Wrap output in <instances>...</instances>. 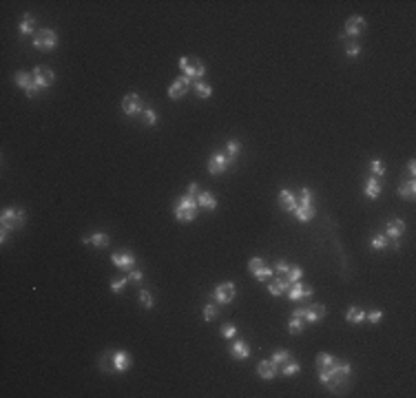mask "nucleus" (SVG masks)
Masks as SVG:
<instances>
[{
  "label": "nucleus",
  "mask_w": 416,
  "mask_h": 398,
  "mask_svg": "<svg viewBox=\"0 0 416 398\" xmlns=\"http://www.w3.org/2000/svg\"><path fill=\"white\" fill-rule=\"evenodd\" d=\"M33 27H35L33 16H31V13H25L22 20H20V25H18V31H20L22 35H31V33H33Z\"/></svg>",
  "instance_id": "29"
},
{
  "label": "nucleus",
  "mask_w": 416,
  "mask_h": 398,
  "mask_svg": "<svg viewBox=\"0 0 416 398\" xmlns=\"http://www.w3.org/2000/svg\"><path fill=\"white\" fill-rule=\"evenodd\" d=\"M292 314L301 316L305 323H319L323 316H326V305L323 303H310V305H303V308H297Z\"/></svg>",
  "instance_id": "4"
},
{
  "label": "nucleus",
  "mask_w": 416,
  "mask_h": 398,
  "mask_svg": "<svg viewBox=\"0 0 416 398\" xmlns=\"http://www.w3.org/2000/svg\"><path fill=\"white\" fill-rule=\"evenodd\" d=\"M195 199H197V206L204 208V210H215V208H217V199H215V195H212L210 190H202Z\"/></svg>",
  "instance_id": "21"
},
{
  "label": "nucleus",
  "mask_w": 416,
  "mask_h": 398,
  "mask_svg": "<svg viewBox=\"0 0 416 398\" xmlns=\"http://www.w3.org/2000/svg\"><path fill=\"white\" fill-rule=\"evenodd\" d=\"M264 265L266 263H264V259H261V256H252V259L248 261V270H250V274H255L257 270H261Z\"/></svg>",
  "instance_id": "43"
},
{
  "label": "nucleus",
  "mask_w": 416,
  "mask_h": 398,
  "mask_svg": "<svg viewBox=\"0 0 416 398\" xmlns=\"http://www.w3.org/2000/svg\"><path fill=\"white\" fill-rule=\"evenodd\" d=\"M217 314H219L217 303H215V301H208V303L204 305V318H206V321H215Z\"/></svg>",
  "instance_id": "34"
},
{
  "label": "nucleus",
  "mask_w": 416,
  "mask_h": 398,
  "mask_svg": "<svg viewBox=\"0 0 416 398\" xmlns=\"http://www.w3.org/2000/svg\"><path fill=\"white\" fill-rule=\"evenodd\" d=\"M142 115H144V124H149V126H155L157 124V113H155V109H150V106H144V111H142Z\"/></svg>",
  "instance_id": "37"
},
{
  "label": "nucleus",
  "mask_w": 416,
  "mask_h": 398,
  "mask_svg": "<svg viewBox=\"0 0 416 398\" xmlns=\"http://www.w3.org/2000/svg\"><path fill=\"white\" fill-rule=\"evenodd\" d=\"M197 210H199L197 199L190 197V195H184V197L177 199L175 210H173V212H175V219L177 221H181V224H188V221H195Z\"/></svg>",
  "instance_id": "3"
},
{
  "label": "nucleus",
  "mask_w": 416,
  "mask_h": 398,
  "mask_svg": "<svg viewBox=\"0 0 416 398\" xmlns=\"http://www.w3.org/2000/svg\"><path fill=\"white\" fill-rule=\"evenodd\" d=\"M257 374H259L264 380H272L274 376L279 374V365L272 361H261L259 365H257Z\"/></svg>",
  "instance_id": "19"
},
{
  "label": "nucleus",
  "mask_w": 416,
  "mask_h": 398,
  "mask_svg": "<svg viewBox=\"0 0 416 398\" xmlns=\"http://www.w3.org/2000/svg\"><path fill=\"white\" fill-rule=\"evenodd\" d=\"M193 91L197 93V97H202V100H208V97L212 95V86H210V84H206V82H202V80L193 84Z\"/></svg>",
  "instance_id": "30"
},
{
  "label": "nucleus",
  "mask_w": 416,
  "mask_h": 398,
  "mask_svg": "<svg viewBox=\"0 0 416 398\" xmlns=\"http://www.w3.org/2000/svg\"><path fill=\"white\" fill-rule=\"evenodd\" d=\"M219 334L224 336V339H235V334H237V327L230 325V323H226V325H221Z\"/></svg>",
  "instance_id": "44"
},
{
  "label": "nucleus",
  "mask_w": 416,
  "mask_h": 398,
  "mask_svg": "<svg viewBox=\"0 0 416 398\" xmlns=\"http://www.w3.org/2000/svg\"><path fill=\"white\" fill-rule=\"evenodd\" d=\"M0 221H2V230H0V241H4L9 234V230H20L27 221V212L22 208H4L2 215H0Z\"/></svg>",
  "instance_id": "1"
},
{
  "label": "nucleus",
  "mask_w": 416,
  "mask_h": 398,
  "mask_svg": "<svg viewBox=\"0 0 416 398\" xmlns=\"http://www.w3.org/2000/svg\"><path fill=\"white\" fill-rule=\"evenodd\" d=\"M179 71L181 75H184L188 82H199V80L204 78V73H206V66H204V62L199 60V57H188V56H181L179 57Z\"/></svg>",
  "instance_id": "2"
},
{
  "label": "nucleus",
  "mask_w": 416,
  "mask_h": 398,
  "mask_svg": "<svg viewBox=\"0 0 416 398\" xmlns=\"http://www.w3.org/2000/svg\"><path fill=\"white\" fill-rule=\"evenodd\" d=\"M308 325V323L303 321L301 316H297V314H292L290 316V321H288V332H290L292 336H297V334H301L303 332V327Z\"/></svg>",
  "instance_id": "28"
},
{
  "label": "nucleus",
  "mask_w": 416,
  "mask_h": 398,
  "mask_svg": "<svg viewBox=\"0 0 416 398\" xmlns=\"http://www.w3.org/2000/svg\"><path fill=\"white\" fill-rule=\"evenodd\" d=\"M277 199H279V206H281L286 212H290V215L295 212V208H297V195L292 193V190H288V188L279 190Z\"/></svg>",
  "instance_id": "16"
},
{
  "label": "nucleus",
  "mask_w": 416,
  "mask_h": 398,
  "mask_svg": "<svg viewBox=\"0 0 416 398\" xmlns=\"http://www.w3.org/2000/svg\"><path fill=\"white\" fill-rule=\"evenodd\" d=\"M396 193H398V197H403V199H414L416 197V181L414 179L403 181Z\"/></svg>",
  "instance_id": "26"
},
{
  "label": "nucleus",
  "mask_w": 416,
  "mask_h": 398,
  "mask_svg": "<svg viewBox=\"0 0 416 398\" xmlns=\"http://www.w3.org/2000/svg\"><path fill=\"white\" fill-rule=\"evenodd\" d=\"M126 283H128V279H126V277H124V279H115V281H111V292H113V294H119V292H124Z\"/></svg>",
  "instance_id": "42"
},
{
  "label": "nucleus",
  "mask_w": 416,
  "mask_h": 398,
  "mask_svg": "<svg viewBox=\"0 0 416 398\" xmlns=\"http://www.w3.org/2000/svg\"><path fill=\"white\" fill-rule=\"evenodd\" d=\"M109 234L106 232H93L89 234V237H82V243H87V246H93V248H106L109 246Z\"/></svg>",
  "instance_id": "20"
},
{
  "label": "nucleus",
  "mask_w": 416,
  "mask_h": 398,
  "mask_svg": "<svg viewBox=\"0 0 416 398\" xmlns=\"http://www.w3.org/2000/svg\"><path fill=\"white\" fill-rule=\"evenodd\" d=\"M292 215H295L297 221H301V224H308V221L314 217V206H312V203H308V206H299V203H297V208H295V212H292Z\"/></svg>",
  "instance_id": "22"
},
{
  "label": "nucleus",
  "mask_w": 416,
  "mask_h": 398,
  "mask_svg": "<svg viewBox=\"0 0 416 398\" xmlns=\"http://www.w3.org/2000/svg\"><path fill=\"white\" fill-rule=\"evenodd\" d=\"M199 193H202V190H199L197 181H190V184H188V188H186V195H190V197H197Z\"/></svg>",
  "instance_id": "48"
},
{
  "label": "nucleus",
  "mask_w": 416,
  "mask_h": 398,
  "mask_svg": "<svg viewBox=\"0 0 416 398\" xmlns=\"http://www.w3.org/2000/svg\"><path fill=\"white\" fill-rule=\"evenodd\" d=\"M358 53H361V47H358L357 40H350L348 44H345V56L348 57H357Z\"/></svg>",
  "instance_id": "40"
},
{
  "label": "nucleus",
  "mask_w": 416,
  "mask_h": 398,
  "mask_svg": "<svg viewBox=\"0 0 416 398\" xmlns=\"http://www.w3.org/2000/svg\"><path fill=\"white\" fill-rule=\"evenodd\" d=\"M111 263H113L115 268L124 270V272H131V270L135 268V256H133L128 250H124V252H113V255H111Z\"/></svg>",
  "instance_id": "12"
},
{
  "label": "nucleus",
  "mask_w": 416,
  "mask_h": 398,
  "mask_svg": "<svg viewBox=\"0 0 416 398\" xmlns=\"http://www.w3.org/2000/svg\"><path fill=\"white\" fill-rule=\"evenodd\" d=\"M363 193H365V197L367 199H376L381 195V181L376 179V177H367V181H365V188H363Z\"/></svg>",
  "instance_id": "24"
},
{
  "label": "nucleus",
  "mask_w": 416,
  "mask_h": 398,
  "mask_svg": "<svg viewBox=\"0 0 416 398\" xmlns=\"http://www.w3.org/2000/svg\"><path fill=\"white\" fill-rule=\"evenodd\" d=\"M288 287H290V283H288L286 279L281 277V279H277V281L270 283V285H268V292H270L272 296H281V294H286V292H288Z\"/></svg>",
  "instance_id": "27"
},
{
  "label": "nucleus",
  "mask_w": 416,
  "mask_h": 398,
  "mask_svg": "<svg viewBox=\"0 0 416 398\" xmlns=\"http://www.w3.org/2000/svg\"><path fill=\"white\" fill-rule=\"evenodd\" d=\"M122 111H124V115H128V117L140 115L142 111H144V102H142V97L137 95V93H128V95H124V100H122Z\"/></svg>",
  "instance_id": "10"
},
{
  "label": "nucleus",
  "mask_w": 416,
  "mask_h": 398,
  "mask_svg": "<svg viewBox=\"0 0 416 398\" xmlns=\"http://www.w3.org/2000/svg\"><path fill=\"white\" fill-rule=\"evenodd\" d=\"M188 86H190V82L184 78V75L173 80V84L168 86V97H171V100H181V97L188 93Z\"/></svg>",
  "instance_id": "15"
},
{
  "label": "nucleus",
  "mask_w": 416,
  "mask_h": 398,
  "mask_svg": "<svg viewBox=\"0 0 416 398\" xmlns=\"http://www.w3.org/2000/svg\"><path fill=\"white\" fill-rule=\"evenodd\" d=\"M133 365V358L128 352L124 349H118V352H111V371H128Z\"/></svg>",
  "instance_id": "9"
},
{
  "label": "nucleus",
  "mask_w": 416,
  "mask_h": 398,
  "mask_svg": "<svg viewBox=\"0 0 416 398\" xmlns=\"http://www.w3.org/2000/svg\"><path fill=\"white\" fill-rule=\"evenodd\" d=\"M288 268H290V265H288V261H283V259H279L277 263H274V272L277 274H281V277H286V272H288Z\"/></svg>",
  "instance_id": "46"
},
{
  "label": "nucleus",
  "mask_w": 416,
  "mask_h": 398,
  "mask_svg": "<svg viewBox=\"0 0 416 398\" xmlns=\"http://www.w3.org/2000/svg\"><path fill=\"white\" fill-rule=\"evenodd\" d=\"M383 318V312L381 310H372V312H365V321L372 323V325H376V323Z\"/></svg>",
  "instance_id": "45"
},
{
  "label": "nucleus",
  "mask_w": 416,
  "mask_h": 398,
  "mask_svg": "<svg viewBox=\"0 0 416 398\" xmlns=\"http://www.w3.org/2000/svg\"><path fill=\"white\" fill-rule=\"evenodd\" d=\"M365 27H367V22H365V18L363 16H350L348 20H345V33L341 35V40H345V38H361L363 35V31H365Z\"/></svg>",
  "instance_id": "8"
},
{
  "label": "nucleus",
  "mask_w": 416,
  "mask_h": 398,
  "mask_svg": "<svg viewBox=\"0 0 416 398\" xmlns=\"http://www.w3.org/2000/svg\"><path fill=\"white\" fill-rule=\"evenodd\" d=\"M239 153H241V142H239V140H228V142H226V157H228L230 164L237 162Z\"/></svg>",
  "instance_id": "25"
},
{
  "label": "nucleus",
  "mask_w": 416,
  "mask_h": 398,
  "mask_svg": "<svg viewBox=\"0 0 416 398\" xmlns=\"http://www.w3.org/2000/svg\"><path fill=\"white\" fill-rule=\"evenodd\" d=\"M13 82H16L29 97H35L40 93L38 84H35V80H33V73H29V71H18V73H13Z\"/></svg>",
  "instance_id": "6"
},
{
  "label": "nucleus",
  "mask_w": 416,
  "mask_h": 398,
  "mask_svg": "<svg viewBox=\"0 0 416 398\" xmlns=\"http://www.w3.org/2000/svg\"><path fill=\"white\" fill-rule=\"evenodd\" d=\"M126 279H128V281H135V283H142V281H144V274H142V272H140V270H135V268H133V270H131V272H126Z\"/></svg>",
  "instance_id": "47"
},
{
  "label": "nucleus",
  "mask_w": 416,
  "mask_h": 398,
  "mask_svg": "<svg viewBox=\"0 0 416 398\" xmlns=\"http://www.w3.org/2000/svg\"><path fill=\"white\" fill-rule=\"evenodd\" d=\"M140 301H142V305H144L146 310H150L155 305V301H153V294H150L149 290H144V287H142L140 290Z\"/></svg>",
  "instance_id": "39"
},
{
  "label": "nucleus",
  "mask_w": 416,
  "mask_h": 398,
  "mask_svg": "<svg viewBox=\"0 0 416 398\" xmlns=\"http://www.w3.org/2000/svg\"><path fill=\"white\" fill-rule=\"evenodd\" d=\"M292 358V354L288 352V349H277V352H272V356H270V361L277 363V365H283V363H288Z\"/></svg>",
  "instance_id": "33"
},
{
  "label": "nucleus",
  "mask_w": 416,
  "mask_h": 398,
  "mask_svg": "<svg viewBox=\"0 0 416 398\" xmlns=\"http://www.w3.org/2000/svg\"><path fill=\"white\" fill-rule=\"evenodd\" d=\"M272 274H274V270H272V268H268V265H264V268L257 270V272L252 274V277H255L257 281H266V279H270Z\"/></svg>",
  "instance_id": "41"
},
{
  "label": "nucleus",
  "mask_w": 416,
  "mask_h": 398,
  "mask_svg": "<svg viewBox=\"0 0 416 398\" xmlns=\"http://www.w3.org/2000/svg\"><path fill=\"white\" fill-rule=\"evenodd\" d=\"M299 371H301V365L295 361L283 363V367H281V376H295V374H299Z\"/></svg>",
  "instance_id": "36"
},
{
  "label": "nucleus",
  "mask_w": 416,
  "mask_h": 398,
  "mask_svg": "<svg viewBox=\"0 0 416 398\" xmlns=\"http://www.w3.org/2000/svg\"><path fill=\"white\" fill-rule=\"evenodd\" d=\"M312 287L310 285H303L301 281H297V283H292L290 287H288V292H286V296L290 301H305V299H310L312 296Z\"/></svg>",
  "instance_id": "14"
},
{
  "label": "nucleus",
  "mask_w": 416,
  "mask_h": 398,
  "mask_svg": "<svg viewBox=\"0 0 416 398\" xmlns=\"http://www.w3.org/2000/svg\"><path fill=\"white\" fill-rule=\"evenodd\" d=\"M403 232H405V221L403 219H392L385 226V237H387L389 241H392V239H401Z\"/></svg>",
  "instance_id": "18"
},
{
  "label": "nucleus",
  "mask_w": 416,
  "mask_h": 398,
  "mask_svg": "<svg viewBox=\"0 0 416 398\" xmlns=\"http://www.w3.org/2000/svg\"><path fill=\"white\" fill-rule=\"evenodd\" d=\"M33 47L38 51H51L58 47V33L53 29H40L33 35Z\"/></svg>",
  "instance_id": "5"
},
{
  "label": "nucleus",
  "mask_w": 416,
  "mask_h": 398,
  "mask_svg": "<svg viewBox=\"0 0 416 398\" xmlns=\"http://www.w3.org/2000/svg\"><path fill=\"white\" fill-rule=\"evenodd\" d=\"M334 363H336V358L332 356V354H326V352L317 354V370H327V367H332Z\"/></svg>",
  "instance_id": "31"
},
{
  "label": "nucleus",
  "mask_w": 416,
  "mask_h": 398,
  "mask_svg": "<svg viewBox=\"0 0 416 398\" xmlns=\"http://www.w3.org/2000/svg\"><path fill=\"white\" fill-rule=\"evenodd\" d=\"M228 166H230V162H228V157H226V153L210 155V159H208V164H206V168H208L210 175H221V172H226V168H228Z\"/></svg>",
  "instance_id": "13"
},
{
  "label": "nucleus",
  "mask_w": 416,
  "mask_h": 398,
  "mask_svg": "<svg viewBox=\"0 0 416 398\" xmlns=\"http://www.w3.org/2000/svg\"><path fill=\"white\" fill-rule=\"evenodd\" d=\"M228 352H230V356H233L235 361H246V358L250 356V347H248L246 341H233Z\"/></svg>",
  "instance_id": "17"
},
{
  "label": "nucleus",
  "mask_w": 416,
  "mask_h": 398,
  "mask_svg": "<svg viewBox=\"0 0 416 398\" xmlns=\"http://www.w3.org/2000/svg\"><path fill=\"white\" fill-rule=\"evenodd\" d=\"M301 277H303V270H301L299 265H290V268H288V272H286V277H283V279H286V281L292 285V283L301 281Z\"/></svg>",
  "instance_id": "32"
},
{
  "label": "nucleus",
  "mask_w": 416,
  "mask_h": 398,
  "mask_svg": "<svg viewBox=\"0 0 416 398\" xmlns=\"http://www.w3.org/2000/svg\"><path fill=\"white\" fill-rule=\"evenodd\" d=\"M370 172H372V177H383L385 175V164L381 162V159H372L370 162Z\"/></svg>",
  "instance_id": "35"
},
{
  "label": "nucleus",
  "mask_w": 416,
  "mask_h": 398,
  "mask_svg": "<svg viewBox=\"0 0 416 398\" xmlns=\"http://www.w3.org/2000/svg\"><path fill=\"white\" fill-rule=\"evenodd\" d=\"M345 321L352 323V325H361V323H365V310L357 308V305H350V310L345 312Z\"/></svg>",
  "instance_id": "23"
},
{
  "label": "nucleus",
  "mask_w": 416,
  "mask_h": 398,
  "mask_svg": "<svg viewBox=\"0 0 416 398\" xmlns=\"http://www.w3.org/2000/svg\"><path fill=\"white\" fill-rule=\"evenodd\" d=\"M233 299H235V283L233 281L217 283L215 290H212V301H215L217 305H226V303H230Z\"/></svg>",
  "instance_id": "7"
},
{
  "label": "nucleus",
  "mask_w": 416,
  "mask_h": 398,
  "mask_svg": "<svg viewBox=\"0 0 416 398\" xmlns=\"http://www.w3.org/2000/svg\"><path fill=\"white\" fill-rule=\"evenodd\" d=\"M387 243H389V239L385 237V234H374V237H372V248H374V250H385Z\"/></svg>",
  "instance_id": "38"
},
{
  "label": "nucleus",
  "mask_w": 416,
  "mask_h": 398,
  "mask_svg": "<svg viewBox=\"0 0 416 398\" xmlns=\"http://www.w3.org/2000/svg\"><path fill=\"white\" fill-rule=\"evenodd\" d=\"M407 172H410V179H414V175H416V159H410V162H407Z\"/></svg>",
  "instance_id": "49"
},
{
  "label": "nucleus",
  "mask_w": 416,
  "mask_h": 398,
  "mask_svg": "<svg viewBox=\"0 0 416 398\" xmlns=\"http://www.w3.org/2000/svg\"><path fill=\"white\" fill-rule=\"evenodd\" d=\"M33 80H35V84H38V88L42 91V88H49L53 84V80H56V73H53V69H49V66H44V64H40V66H35L33 71Z\"/></svg>",
  "instance_id": "11"
}]
</instances>
